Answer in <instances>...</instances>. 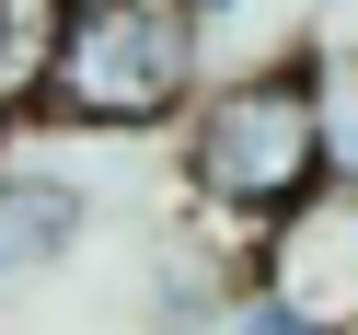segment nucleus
Instances as JSON below:
<instances>
[{
  "label": "nucleus",
  "instance_id": "obj_1",
  "mask_svg": "<svg viewBox=\"0 0 358 335\" xmlns=\"http://www.w3.org/2000/svg\"><path fill=\"white\" fill-rule=\"evenodd\" d=\"M324 185V127H312V70L266 58L231 70L185 104V197L231 231H278L301 197Z\"/></svg>",
  "mask_w": 358,
  "mask_h": 335
},
{
  "label": "nucleus",
  "instance_id": "obj_2",
  "mask_svg": "<svg viewBox=\"0 0 358 335\" xmlns=\"http://www.w3.org/2000/svg\"><path fill=\"white\" fill-rule=\"evenodd\" d=\"M196 93H208V24L185 0H70V35L47 70L58 127L139 139V127H173Z\"/></svg>",
  "mask_w": 358,
  "mask_h": 335
},
{
  "label": "nucleus",
  "instance_id": "obj_3",
  "mask_svg": "<svg viewBox=\"0 0 358 335\" xmlns=\"http://www.w3.org/2000/svg\"><path fill=\"white\" fill-rule=\"evenodd\" d=\"M266 289L301 301L312 324L358 335V185H312L301 208L266 231Z\"/></svg>",
  "mask_w": 358,
  "mask_h": 335
},
{
  "label": "nucleus",
  "instance_id": "obj_4",
  "mask_svg": "<svg viewBox=\"0 0 358 335\" xmlns=\"http://www.w3.org/2000/svg\"><path fill=\"white\" fill-rule=\"evenodd\" d=\"M81 220H93V197L58 185V173H24V162H0V289H35L47 266H70Z\"/></svg>",
  "mask_w": 358,
  "mask_h": 335
},
{
  "label": "nucleus",
  "instance_id": "obj_5",
  "mask_svg": "<svg viewBox=\"0 0 358 335\" xmlns=\"http://www.w3.org/2000/svg\"><path fill=\"white\" fill-rule=\"evenodd\" d=\"M58 35H70V0H0V139L47 116Z\"/></svg>",
  "mask_w": 358,
  "mask_h": 335
},
{
  "label": "nucleus",
  "instance_id": "obj_6",
  "mask_svg": "<svg viewBox=\"0 0 358 335\" xmlns=\"http://www.w3.org/2000/svg\"><path fill=\"white\" fill-rule=\"evenodd\" d=\"M312 127H324V185H358V58H301Z\"/></svg>",
  "mask_w": 358,
  "mask_h": 335
},
{
  "label": "nucleus",
  "instance_id": "obj_7",
  "mask_svg": "<svg viewBox=\"0 0 358 335\" xmlns=\"http://www.w3.org/2000/svg\"><path fill=\"white\" fill-rule=\"evenodd\" d=\"M231 335H335V324H312V312L278 301V289H243V301H231Z\"/></svg>",
  "mask_w": 358,
  "mask_h": 335
},
{
  "label": "nucleus",
  "instance_id": "obj_8",
  "mask_svg": "<svg viewBox=\"0 0 358 335\" xmlns=\"http://www.w3.org/2000/svg\"><path fill=\"white\" fill-rule=\"evenodd\" d=\"M185 12H196V24H231V12H243V0H185Z\"/></svg>",
  "mask_w": 358,
  "mask_h": 335
}]
</instances>
